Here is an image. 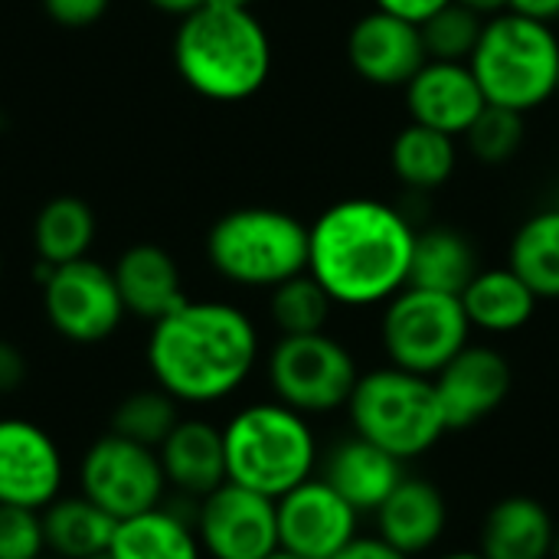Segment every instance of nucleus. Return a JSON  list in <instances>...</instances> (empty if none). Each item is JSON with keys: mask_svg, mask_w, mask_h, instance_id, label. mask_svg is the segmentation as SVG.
<instances>
[{"mask_svg": "<svg viewBox=\"0 0 559 559\" xmlns=\"http://www.w3.org/2000/svg\"><path fill=\"white\" fill-rule=\"evenodd\" d=\"M262 334L252 314L219 298H187L151 324L144 364L151 380L180 406L233 400L262 364Z\"/></svg>", "mask_w": 559, "mask_h": 559, "instance_id": "nucleus-1", "label": "nucleus"}, {"mask_svg": "<svg viewBox=\"0 0 559 559\" xmlns=\"http://www.w3.org/2000/svg\"><path fill=\"white\" fill-rule=\"evenodd\" d=\"M416 226L383 200L350 197L308 226V272L337 308H383L409 285Z\"/></svg>", "mask_w": 559, "mask_h": 559, "instance_id": "nucleus-2", "label": "nucleus"}, {"mask_svg": "<svg viewBox=\"0 0 559 559\" xmlns=\"http://www.w3.org/2000/svg\"><path fill=\"white\" fill-rule=\"evenodd\" d=\"M174 66L200 98L246 102L269 82L272 39L252 7L206 3L180 20Z\"/></svg>", "mask_w": 559, "mask_h": 559, "instance_id": "nucleus-3", "label": "nucleus"}, {"mask_svg": "<svg viewBox=\"0 0 559 559\" xmlns=\"http://www.w3.org/2000/svg\"><path fill=\"white\" fill-rule=\"evenodd\" d=\"M226 475L272 501L318 475L321 439L314 419L278 400H252L223 423Z\"/></svg>", "mask_w": 559, "mask_h": 559, "instance_id": "nucleus-4", "label": "nucleus"}, {"mask_svg": "<svg viewBox=\"0 0 559 559\" xmlns=\"http://www.w3.org/2000/svg\"><path fill=\"white\" fill-rule=\"evenodd\" d=\"M468 66L488 105L531 115L557 98V29L554 23L504 10L485 23Z\"/></svg>", "mask_w": 559, "mask_h": 559, "instance_id": "nucleus-5", "label": "nucleus"}, {"mask_svg": "<svg viewBox=\"0 0 559 559\" xmlns=\"http://www.w3.org/2000/svg\"><path fill=\"white\" fill-rule=\"evenodd\" d=\"M344 413L350 432L380 445L403 465L426 459L449 436L432 377L393 364L364 370Z\"/></svg>", "mask_w": 559, "mask_h": 559, "instance_id": "nucleus-6", "label": "nucleus"}, {"mask_svg": "<svg viewBox=\"0 0 559 559\" xmlns=\"http://www.w3.org/2000/svg\"><path fill=\"white\" fill-rule=\"evenodd\" d=\"M206 262L236 288L272 292L308 272V226L275 206L229 210L206 233Z\"/></svg>", "mask_w": 559, "mask_h": 559, "instance_id": "nucleus-7", "label": "nucleus"}, {"mask_svg": "<svg viewBox=\"0 0 559 559\" xmlns=\"http://www.w3.org/2000/svg\"><path fill=\"white\" fill-rule=\"evenodd\" d=\"M262 367L272 400L308 419L344 413L364 373L354 350L328 331L278 337L262 357Z\"/></svg>", "mask_w": 559, "mask_h": 559, "instance_id": "nucleus-8", "label": "nucleus"}, {"mask_svg": "<svg viewBox=\"0 0 559 559\" xmlns=\"http://www.w3.org/2000/svg\"><path fill=\"white\" fill-rule=\"evenodd\" d=\"M472 344V324L459 295L406 285L380 311V347L386 364L436 377Z\"/></svg>", "mask_w": 559, "mask_h": 559, "instance_id": "nucleus-9", "label": "nucleus"}, {"mask_svg": "<svg viewBox=\"0 0 559 559\" xmlns=\"http://www.w3.org/2000/svg\"><path fill=\"white\" fill-rule=\"evenodd\" d=\"M36 272L46 324L62 341L92 347L118 334L128 311L108 265L85 255L66 265L36 262Z\"/></svg>", "mask_w": 559, "mask_h": 559, "instance_id": "nucleus-10", "label": "nucleus"}, {"mask_svg": "<svg viewBox=\"0 0 559 559\" xmlns=\"http://www.w3.org/2000/svg\"><path fill=\"white\" fill-rule=\"evenodd\" d=\"M79 495L95 501L115 521L144 514L167 501V478L157 449L131 442L118 432L92 439L79 459Z\"/></svg>", "mask_w": 559, "mask_h": 559, "instance_id": "nucleus-11", "label": "nucleus"}, {"mask_svg": "<svg viewBox=\"0 0 559 559\" xmlns=\"http://www.w3.org/2000/svg\"><path fill=\"white\" fill-rule=\"evenodd\" d=\"M193 527L206 559H265L278 550L275 501L233 481L193 504Z\"/></svg>", "mask_w": 559, "mask_h": 559, "instance_id": "nucleus-12", "label": "nucleus"}, {"mask_svg": "<svg viewBox=\"0 0 559 559\" xmlns=\"http://www.w3.org/2000/svg\"><path fill=\"white\" fill-rule=\"evenodd\" d=\"M278 547L305 559H334L364 531V514L354 511L321 475L292 488L275 501Z\"/></svg>", "mask_w": 559, "mask_h": 559, "instance_id": "nucleus-13", "label": "nucleus"}, {"mask_svg": "<svg viewBox=\"0 0 559 559\" xmlns=\"http://www.w3.org/2000/svg\"><path fill=\"white\" fill-rule=\"evenodd\" d=\"M66 488V459L52 432L33 419H0V504L43 511Z\"/></svg>", "mask_w": 559, "mask_h": 559, "instance_id": "nucleus-14", "label": "nucleus"}, {"mask_svg": "<svg viewBox=\"0 0 559 559\" xmlns=\"http://www.w3.org/2000/svg\"><path fill=\"white\" fill-rule=\"evenodd\" d=\"M439 406L449 432H468L491 419L514 390V367L495 344H468L436 377Z\"/></svg>", "mask_w": 559, "mask_h": 559, "instance_id": "nucleus-15", "label": "nucleus"}, {"mask_svg": "<svg viewBox=\"0 0 559 559\" xmlns=\"http://www.w3.org/2000/svg\"><path fill=\"white\" fill-rule=\"evenodd\" d=\"M347 59L364 82L377 88H406L429 56L419 23L377 7L350 26Z\"/></svg>", "mask_w": 559, "mask_h": 559, "instance_id": "nucleus-16", "label": "nucleus"}, {"mask_svg": "<svg viewBox=\"0 0 559 559\" xmlns=\"http://www.w3.org/2000/svg\"><path fill=\"white\" fill-rule=\"evenodd\" d=\"M373 534L400 554L419 559L439 550L449 534V501L432 478L409 475L373 511Z\"/></svg>", "mask_w": 559, "mask_h": 559, "instance_id": "nucleus-17", "label": "nucleus"}, {"mask_svg": "<svg viewBox=\"0 0 559 559\" xmlns=\"http://www.w3.org/2000/svg\"><path fill=\"white\" fill-rule=\"evenodd\" d=\"M406 108L416 124L462 138L485 111V92L468 62L426 59V66L406 82Z\"/></svg>", "mask_w": 559, "mask_h": 559, "instance_id": "nucleus-18", "label": "nucleus"}, {"mask_svg": "<svg viewBox=\"0 0 559 559\" xmlns=\"http://www.w3.org/2000/svg\"><path fill=\"white\" fill-rule=\"evenodd\" d=\"M318 475L364 518H373V511L390 498V491L406 478V465L383 452L380 445L360 439L357 432L334 439L321 452Z\"/></svg>", "mask_w": 559, "mask_h": 559, "instance_id": "nucleus-19", "label": "nucleus"}, {"mask_svg": "<svg viewBox=\"0 0 559 559\" xmlns=\"http://www.w3.org/2000/svg\"><path fill=\"white\" fill-rule=\"evenodd\" d=\"M157 455L167 488L193 504L229 481L223 426L203 416H183L174 426V432L160 442Z\"/></svg>", "mask_w": 559, "mask_h": 559, "instance_id": "nucleus-20", "label": "nucleus"}, {"mask_svg": "<svg viewBox=\"0 0 559 559\" xmlns=\"http://www.w3.org/2000/svg\"><path fill=\"white\" fill-rule=\"evenodd\" d=\"M111 272H115V285L121 292L124 311L138 321L154 324L187 301L183 272L164 246L138 242L118 255Z\"/></svg>", "mask_w": 559, "mask_h": 559, "instance_id": "nucleus-21", "label": "nucleus"}, {"mask_svg": "<svg viewBox=\"0 0 559 559\" xmlns=\"http://www.w3.org/2000/svg\"><path fill=\"white\" fill-rule=\"evenodd\" d=\"M557 521L550 508L531 495H508L488 508L478 527V554L485 559H550Z\"/></svg>", "mask_w": 559, "mask_h": 559, "instance_id": "nucleus-22", "label": "nucleus"}, {"mask_svg": "<svg viewBox=\"0 0 559 559\" xmlns=\"http://www.w3.org/2000/svg\"><path fill=\"white\" fill-rule=\"evenodd\" d=\"M459 298L472 331H481L488 337H508L524 331L540 305V298L511 265L481 269Z\"/></svg>", "mask_w": 559, "mask_h": 559, "instance_id": "nucleus-23", "label": "nucleus"}, {"mask_svg": "<svg viewBox=\"0 0 559 559\" xmlns=\"http://www.w3.org/2000/svg\"><path fill=\"white\" fill-rule=\"evenodd\" d=\"M108 559H206V554L193 527V511L180 514L164 501L115 524Z\"/></svg>", "mask_w": 559, "mask_h": 559, "instance_id": "nucleus-24", "label": "nucleus"}, {"mask_svg": "<svg viewBox=\"0 0 559 559\" xmlns=\"http://www.w3.org/2000/svg\"><path fill=\"white\" fill-rule=\"evenodd\" d=\"M39 518L46 554L59 559L105 557L118 524L85 495H59L49 508L39 511Z\"/></svg>", "mask_w": 559, "mask_h": 559, "instance_id": "nucleus-25", "label": "nucleus"}, {"mask_svg": "<svg viewBox=\"0 0 559 559\" xmlns=\"http://www.w3.org/2000/svg\"><path fill=\"white\" fill-rule=\"evenodd\" d=\"M478 272H481L478 252L465 233H459L452 226L416 229L409 285L445 292V295H462Z\"/></svg>", "mask_w": 559, "mask_h": 559, "instance_id": "nucleus-26", "label": "nucleus"}, {"mask_svg": "<svg viewBox=\"0 0 559 559\" xmlns=\"http://www.w3.org/2000/svg\"><path fill=\"white\" fill-rule=\"evenodd\" d=\"M390 167L416 193H432L445 187L459 167V144L452 134L409 121L390 147Z\"/></svg>", "mask_w": 559, "mask_h": 559, "instance_id": "nucleus-27", "label": "nucleus"}, {"mask_svg": "<svg viewBox=\"0 0 559 559\" xmlns=\"http://www.w3.org/2000/svg\"><path fill=\"white\" fill-rule=\"evenodd\" d=\"M98 223L85 200L79 197H52L33 223V249L36 262L66 265L85 259L95 242Z\"/></svg>", "mask_w": 559, "mask_h": 559, "instance_id": "nucleus-28", "label": "nucleus"}, {"mask_svg": "<svg viewBox=\"0 0 559 559\" xmlns=\"http://www.w3.org/2000/svg\"><path fill=\"white\" fill-rule=\"evenodd\" d=\"M508 265L540 301H559V206H547L518 226Z\"/></svg>", "mask_w": 559, "mask_h": 559, "instance_id": "nucleus-29", "label": "nucleus"}, {"mask_svg": "<svg viewBox=\"0 0 559 559\" xmlns=\"http://www.w3.org/2000/svg\"><path fill=\"white\" fill-rule=\"evenodd\" d=\"M334 308L337 305L331 301V295L318 285L311 272H301L269 292V321L278 331V337L328 331Z\"/></svg>", "mask_w": 559, "mask_h": 559, "instance_id": "nucleus-30", "label": "nucleus"}, {"mask_svg": "<svg viewBox=\"0 0 559 559\" xmlns=\"http://www.w3.org/2000/svg\"><path fill=\"white\" fill-rule=\"evenodd\" d=\"M180 409L183 406L154 383V386H144V390L128 393L115 406V413H111V432H118V436H124L131 442H141L147 449H160V442L183 419Z\"/></svg>", "mask_w": 559, "mask_h": 559, "instance_id": "nucleus-31", "label": "nucleus"}, {"mask_svg": "<svg viewBox=\"0 0 559 559\" xmlns=\"http://www.w3.org/2000/svg\"><path fill=\"white\" fill-rule=\"evenodd\" d=\"M485 16L462 7L459 0L445 3L442 10H436L426 23H419L423 29V43H426V56L429 59H442V62H468L481 29H485Z\"/></svg>", "mask_w": 559, "mask_h": 559, "instance_id": "nucleus-32", "label": "nucleus"}, {"mask_svg": "<svg viewBox=\"0 0 559 559\" xmlns=\"http://www.w3.org/2000/svg\"><path fill=\"white\" fill-rule=\"evenodd\" d=\"M462 138H465L472 157H478L481 164L501 167V164L514 160L524 144V115H518L511 108L485 105V111L472 121V128Z\"/></svg>", "mask_w": 559, "mask_h": 559, "instance_id": "nucleus-33", "label": "nucleus"}, {"mask_svg": "<svg viewBox=\"0 0 559 559\" xmlns=\"http://www.w3.org/2000/svg\"><path fill=\"white\" fill-rule=\"evenodd\" d=\"M46 554L39 511L0 504V559H39Z\"/></svg>", "mask_w": 559, "mask_h": 559, "instance_id": "nucleus-34", "label": "nucleus"}, {"mask_svg": "<svg viewBox=\"0 0 559 559\" xmlns=\"http://www.w3.org/2000/svg\"><path fill=\"white\" fill-rule=\"evenodd\" d=\"M111 0H43V10L49 13L52 23L66 29H82L98 23L108 13Z\"/></svg>", "mask_w": 559, "mask_h": 559, "instance_id": "nucleus-35", "label": "nucleus"}, {"mask_svg": "<svg viewBox=\"0 0 559 559\" xmlns=\"http://www.w3.org/2000/svg\"><path fill=\"white\" fill-rule=\"evenodd\" d=\"M26 377H29L26 354L13 341H3L0 337V396L16 393L26 383Z\"/></svg>", "mask_w": 559, "mask_h": 559, "instance_id": "nucleus-36", "label": "nucleus"}, {"mask_svg": "<svg viewBox=\"0 0 559 559\" xmlns=\"http://www.w3.org/2000/svg\"><path fill=\"white\" fill-rule=\"evenodd\" d=\"M334 559H413L406 557V554H400L396 547H390L383 537H377V534H360L354 544H347L341 554Z\"/></svg>", "mask_w": 559, "mask_h": 559, "instance_id": "nucleus-37", "label": "nucleus"}, {"mask_svg": "<svg viewBox=\"0 0 559 559\" xmlns=\"http://www.w3.org/2000/svg\"><path fill=\"white\" fill-rule=\"evenodd\" d=\"M373 3L380 10H386V13H396V16L409 20V23H426L436 10H442L452 0H373Z\"/></svg>", "mask_w": 559, "mask_h": 559, "instance_id": "nucleus-38", "label": "nucleus"}, {"mask_svg": "<svg viewBox=\"0 0 559 559\" xmlns=\"http://www.w3.org/2000/svg\"><path fill=\"white\" fill-rule=\"evenodd\" d=\"M508 10L534 16V20H544V23L559 20V0H508Z\"/></svg>", "mask_w": 559, "mask_h": 559, "instance_id": "nucleus-39", "label": "nucleus"}, {"mask_svg": "<svg viewBox=\"0 0 559 559\" xmlns=\"http://www.w3.org/2000/svg\"><path fill=\"white\" fill-rule=\"evenodd\" d=\"M154 10H160V13H167V16H190L193 10H200V7H206L210 0H147Z\"/></svg>", "mask_w": 559, "mask_h": 559, "instance_id": "nucleus-40", "label": "nucleus"}, {"mask_svg": "<svg viewBox=\"0 0 559 559\" xmlns=\"http://www.w3.org/2000/svg\"><path fill=\"white\" fill-rule=\"evenodd\" d=\"M459 3L468 7V10H475V13H481L485 20H491V16H498V13L508 10V0H459Z\"/></svg>", "mask_w": 559, "mask_h": 559, "instance_id": "nucleus-41", "label": "nucleus"}, {"mask_svg": "<svg viewBox=\"0 0 559 559\" xmlns=\"http://www.w3.org/2000/svg\"><path fill=\"white\" fill-rule=\"evenodd\" d=\"M432 559H485L478 550H449V554H436Z\"/></svg>", "mask_w": 559, "mask_h": 559, "instance_id": "nucleus-42", "label": "nucleus"}, {"mask_svg": "<svg viewBox=\"0 0 559 559\" xmlns=\"http://www.w3.org/2000/svg\"><path fill=\"white\" fill-rule=\"evenodd\" d=\"M210 3H223V7H252L255 0H210Z\"/></svg>", "mask_w": 559, "mask_h": 559, "instance_id": "nucleus-43", "label": "nucleus"}, {"mask_svg": "<svg viewBox=\"0 0 559 559\" xmlns=\"http://www.w3.org/2000/svg\"><path fill=\"white\" fill-rule=\"evenodd\" d=\"M265 559H305V557H298V554H288V550H282V547H278L275 554H269Z\"/></svg>", "mask_w": 559, "mask_h": 559, "instance_id": "nucleus-44", "label": "nucleus"}, {"mask_svg": "<svg viewBox=\"0 0 559 559\" xmlns=\"http://www.w3.org/2000/svg\"><path fill=\"white\" fill-rule=\"evenodd\" d=\"M550 559H559V527H557V537H554V547H550Z\"/></svg>", "mask_w": 559, "mask_h": 559, "instance_id": "nucleus-45", "label": "nucleus"}, {"mask_svg": "<svg viewBox=\"0 0 559 559\" xmlns=\"http://www.w3.org/2000/svg\"><path fill=\"white\" fill-rule=\"evenodd\" d=\"M0 282H3V255H0Z\"/></svg>", "mask_w": 559, "mask_h": 559, "instance_id": "nucleus-46", "label": "nucleus"}, {"mask_svg": "<svg viewBox=\"0 0 559 559\" xmlns=\"http://www.w3.org/2000/svg\"><path fill=\"white\" fill-rule=\"evenodd\" d=\"M39 559H59V557H49V554H43V557H39Z\"/></svg>", "mask_w": 559, "mask_h": 559, "instance_id": "nucleus-47", "label": "nucleus"}, {"mask_svg": "<svg viewBox=\"0 0 559 559\" xmlns=\"http://www.w3.org/2000/svg\"><path fill=\"white\" fill-rule=\"evenodd\" d=\"M557 98H559V82H557Z\"/></svg>", "mask_w": 559, "mask_h": 559, "instance_id": "nucleus-48", "label": "nucleus"}]
</instances>
